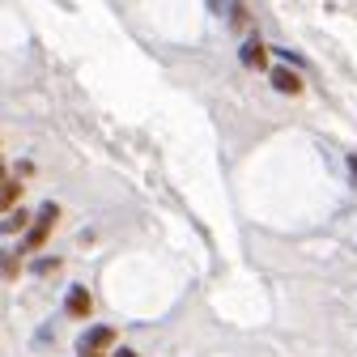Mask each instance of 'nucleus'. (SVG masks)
Instances as JSON below:
<instances>
[{"mask_svg":"<svg viewBox=\"0 0 357 357\" xmlns=\"http://www.w3.org/2000/svg\"><path fill=\"white\" fill-rule=\"evenodd\" d=\"M56 217H60L56 204H43L38 217H34V226H30V234L22 238V247H26V251H38L43 243H47V234H52V226H56Z\"/></svg>","mask_w":357,"mask_h":357,"instance_id":"nucleus-1","label":"nucleus"},{"mask_svg":"<svg viewBox=\"0 0 357 357\" xmlns=\"http://www.w3.org/2000/svg\"><path fill=\"white\" fill-rule=\"evenodd\" d=\"M111 340H115L111 328H89V332L81 336V344H77V357H102Z\"/></svg>","mask_w":357,"mask_h":357,"instance_id":"nucleus-2","label":"nucleus"},{"mask_svg":"<svg viewBox=\"0 0 357 357\" xmlns=\"http://www.w3.org/2000/svg\"><path fill=\"white\" fill-rule=\"evenodd\" d=\"M89 306H94L89 289H85V285H73V289H68V315H73V319H85Z\"/></svg>","mask_w":357,"mask_h":357,"instance_id":"nucleus-3","label":"nucleus"},{"mask_svg":"<svg viewBox=\"0 0 357 357\" xmlns=\"http://www.w3.org/2000/svg\"><path fill=\"white\" fill-rule=\"evenodd\" d=\"M273 89H281V94H302V77L294 68H273Z\"/></svg>","mask_w":357,"mask_h":357,"instance_id":"nucleus-4","label":"nucleus"},{"mask_svg":"<svg viewBox=\"0 0 357 357\" xmlns=\"http://www.w3.org/2000/svg\"><path fill=\"white\" fill-rule=\"evenodd\" d=\"M243 64H247V68H264V64H268V47H264L259 38H247V43H243Z\"/></svg>","mask_w":357,"mask_h":357,"instance_id":"nucleus-5","label":"nucleus"},{"mask_svg":"<svg viewBox=\"0 0 357 357\" xmlns=\"http://www.w3.org/2000/svg\"><path fill=\"white\" fill-rule=\"evenodd\" d=\"M17 196H22V183H0V213L13 208V204H17Z\"/></svg>","mask_w":357,"mask_h":357,"instance_id":"nucleus-6","label":"nucleus"},{"mask_svg":"<svg viewBox=\"0 0 357 357\" xmlns=\"http://www.w3.org/2000/svg\"><path fill=\"white\" fill-rule=\"evenodd\" d=\"M0 277H17V259L13 255H0Z\"/></svg>","mask_w":357,"mask_h":357,"instance_id":"nucleus-7","label":"nucleus"},{"mask_svg":"<svg viewBox=\"0 0 357 357\" xmlns=\"http://www.w3.org/2000/svg\"><path fill=\"white\" fill-rule=\"evenodd\" d=\"M5 230H26V213H13V217L5 221Z\"/></svg>","mask_w":357,"mask_h":357,"instance_id":"nucleus-8","label":"nucleus"},{"mask_svg":"<svg viewBox=\"0 0 357 357\" xmlns=\"http://www.w3.org/2000/svg\"><path fill=\"white\" fill-rule=\"evenodd\" d=\"M349 170H353V178H357V158H349Z\"/></svg>","mask_w":357,"mask_h":357,"instance_id":"nucleus-9","label":"nucleus"},{"mask_svg":"<svg viewBox=\"0 0 357 357\" xmlns=\"http://www.w3.org/2000/svg\"><path fill=\"white\" fill-rule=\"evenodd\" d=\"M0 183H9V178H5V166H0Z\"/></svg>","mask_w":357,"mask_h":357,"instance_id":"nucleus-10","label":"nucleus"}]
</instances>
